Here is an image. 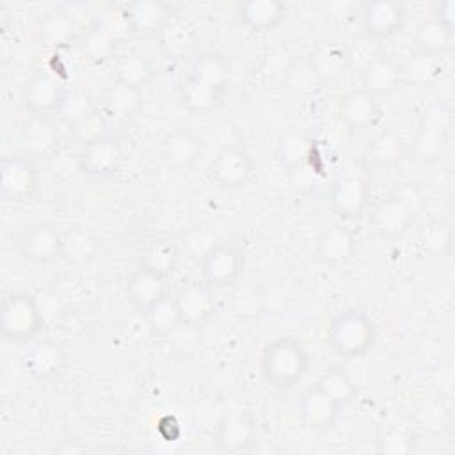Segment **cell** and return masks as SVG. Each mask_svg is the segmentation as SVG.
Listing matches in <instances>:
<instances>
[{"label":"cell","instance_id":"603a6c76","mask_svg":"<svg viewBox=\"0 0 455 455\" xmlns=\"http://www.w3.org/2000/svg\"><path fill=\"white\" fill-rule=\"evenodd\" d=\"M144 103V91L121 80H114L100 96V110L114 121H128L137 116Z\"/></svg>","mask_w":455,"mask_h":455},{"label":"cell","instance_id":"83f0119b","mask_svg":"<svg viewBox=\"0 0 455 455\" xmlns=\"http://www.w3.org/2000/svg\"><path fill=\"white\" fill-rule=\"evenodd\" d=\"M59 140V132L55 124L50 121V117L43 116H32L21 128V142H23V153L28 156H43L50 153Z\"/></svg>","mask_w":455,"mask_h":455},{"label":"cell","instance_id":"7a4b0ae2","mask_svg":"<svg viewBox=\"0 0 455 455\" xmlns=\"http://www.w3.org/2000/svg\"><path fill=\"white\" fill-rule=\"evenodd\" d=\"M311 357L307 348L291 336H279L268 341L259 355L263 380L275 389L295 387L309 371Z\"/></svg>","mask_w":455,"mask_h":455},{"label":"cell","instance_id":"4316f807","mask_svg":"<svg viewBox=\"0 0 455 455\" xmlns=\"http://www.w3.org/2000/svg\"><path fill=\"white\" fill-rule=\"evenodd\" d=\"M407 155L405 140L393 130L379 132L364 149L366 162L375 169H391L403 162Z\"/></svg>","mask_w":455,"mask_h":455},{"label":"cell","instance_id":"8992f818","mask_svg":"<svg viewBox=\"0 0 455 455\" xmlns=\"http://www.w3.org/2000/svg\"><path fill=\"white\" fill-rule=\"evenodd\" d=\"M414 204L402 194H387L380 197L370 210V226L373 231L387 240H396L409 231L416 220Z\"/></svg>","mask_w":455,"mask_h":455},{"label":"cell","instance_id":"836d02e7","mask_svg":"<svg viewBox=\"0 0 455 455\" xmlns=\"http://www.w3.org/2000/svg\"><path fill=\"white\" fill-rule=\"evenodd\" d=\"M96 114V103L92 96L82 87H68L64 100L57 110V116L69 126H82Z\"/></svg>","mask_w":455,"mask_h":455},{"label":"cell","instance_id":"b9f144b4","mask_svg":"<svg viewBox=\"0 0 455 455\" xmlns=\"http://www.w3.org/2000/svg\"><path fill=\"white\" fill-rule=\"evenodd\" d=\"M432 16L437 18L441 23H444L446 27L453 28L455 25V2L453 0H444V2H437L434 5Z\"/></svg>","mask_w":455,"mask_h":455},{"label":"cell","instance_id":"7c38bea8","mask_svg":"<svg viewBox=\"0 0 455 455\" xmlns=\"http://www.w3.org/2000/svg\"><path fill=\"white\" fill-rule=\"evenodd\" d=\"M172 7L162 0H133L121 5V21L130 34L151 37L171 20Z\"/></svg>","mask_w":455,"mask_h":455},{"label":"cell","instance_id":"f546056e","mask_svg":"<svg viewBox=\"0 0 455 455\" xmlns=\"http://www.w3.org/2000/svg\"><path fill=\"white\" fill-rule=\"evenodd\" d=\"M451 37H453V28L446 27L444 23H441L437 18L430 14L416 28L414 46L419 55L435 59L450 48Z\"/></svg>","mask_w":455,"mask_h":455},{"label":"cell","instance_id":"60d3db41","mask_svg":"<svg viewBox=\"0 0 455 455\" xmlns=\"http://www.w3.org/2000/svg\"><path fill=\"white\" fill-rule=\"evenodd\" d=\"M450 229L441 222H435L432 226H428L425 229V235H423V243L428 247V249H434L435 245V251H441L444 252V247L450 245Z\"/></svg>","mask_w":455,"mask_h":455},{"label":"cell","instance_id":"52a82bcc","mask_svg":"<svg viewBox=\"0 0 455 455\" xmlns=\"http://www.w3.org/2000/svg\"><path fill=\"white\" fill-rule=\"evenodd\" d=\"M370 183L364 176L357 172L338 174L329 188L331 210L347 220H355L364 215L370 203Z\"/></svg>","mask_w":455,"mask_h":455},{"label":"cell","instance_id":"e575fe53","mask_svg":"<svg viewBox=\"0 0 455 455\" xmlns=\"http://www.w3.org/2000/svg\"><path fill=\"white\" fill-rule=\"evenodd\" d=\"M178 261H180V251L176 242L169 236H158L148 243L142 254L140 265L169 277V274L174 272Z\"/></svg>","mask_w":455,"mask_h":455},{"label":"cell","instance_id":"44dd1931","mask_svg":"<svg viewBox=\"0 0 455 455\" xmlns=\"http://www.w3.org/2000/svg\"><path fill=\"white\" fill-rule=\"evenodd\" d=\"M124 293L128 302L144 316L153 304L169 293L167 277L144 265H139V268L128 277Z\"/></svg>","mask_w":455,"mask_h":455},{"label":"cell","instance_id":"ffe728a7","mask_svg":"<svg viewBox=\"0 0 455 455\" xmlns=\"http://www.w3.org/2000/svg\"><path fill=\"white\" fill-rule=\"evenodd\" d=\"M403 82L402 64L384 53L371 57L361 71V87L377 98L395 92Z\"/></svg>","mask_w":455,"mask_h":455},{"label":"cell","instance_id":"4fadbf2b","mask_svg":"<svg viewBox=\"0 0 455 455\" xmlns=\"http://www.w3.org/2000/svg\"><path fill=\"white\" fill-rule=\"evenodd\" d=\"M66 89L62 82L48 69H37L30 75L23 87V103L32 116L50 117L57 114Z\"/></svg>","mask_w":455,"mask_h":455},{"label":"cell","instance_id":"9c48e42d","mask_svg":"<svg viewBox=\"0 0 455 455\" xmlns=\"http://www.w3.org/2000/svg\"><path fill=\"white\" fill-rule=\"evenodd\" d=\"M121 142L108 133H96L89 137L78 153V169L82 174L105 180L116 174L121 164Z\"/></svg>","mask_w":455,"mask_h":455},{"label":"cell","instance_id":"8fae6325","mask_svg":"<svg viewBox=\"0 0 455 455\" xmlns=\"http://www.w3.org/2000/svg\"><path fill=\"white\" fill-rule=\"evenodd\" d=\"M212 180L226 190H236L249 183L254 174V158L242 146L220 149L210 164Z\"/></svg>","mask_w":455,"mask_h":455},{"label":"cell","instance_id":"6da1fadb","mask_svg":"<svg viewBox=\"0 0 455 455\" xmlns=\"http://www.w3.org/2000/svg\"><path fill=\"white\" fill-rule=\"evenodd\" d=\"M233 82V68L219 50L199 52L187 68L180 85L178 100L194 116H210L224 107Z\"/></svg>","mask_w":455,"mask_h":455},{"label":"cell","instance_id":"d590c367","mask_svg":"<svg viewBox=\"0 0 455 455\" xmlns=\"http://www.w3.org/2000/svg\"><path fill=\"white\" fill-rule=\"evenodd\" d=\"M144 316L151 331L156 332L158 336H171L185 325L176 299L171 293L164 295L156 304H153Z\"/></svg>","mask_w":455,"mask_h":455},{"label":"cell","instance_id":"3957f363","mask_svg":"<svg viewBox=\"0 0 455 455\" xmlns=\"http://www.w3.org/2000/svg\"><path fill=\"white\" fill-rule=\"evenodd\" d=\"M377 341L373 320L361 309L350 307L336 313L327 325V343L343 359L364 357Z\"/></svg>","mask_w":455,"mask_h":455},{"label":"cell","instance_id":"30bf717a","mask_svg":"<svg viewBox=\"0 0 455 455\" xmlns=\"http://www.w3.org/2000/svg\"><path fill=\"white\" fill-rule=\"evenodd\" d=\"M242 272L243 254L233 245L217 243L201 256V279L215 290L236 284Z\"/></svg>","mask_w":455,"mask_h":455},{"label":"cell","instance_id":"cb8c5ba5","mask_svg":"<svg viewBox=\"0 0 455 455\" xmlns=\"http://www.w3.org/2000/svg\"><path fill=\"white\" fill-rule=\"evenodd\" d=\"M254 421L247 412H228L215 428V441L219 450L228 453L247 451L254 441Z\"/></svg>","mask_w":455,"mask_h":455},{"label":"cell","instance_id":"ba28073f","mask_svg":"<svg viewBox=\"0 0 455 455\" xmlns=\"http://www.w3.org/2000/svg\"><path fill=\"white\" fill-rule=\"evenodd\" d=\"M39 185L36 162L27 153L4 156L0 162V194L5 201L21 203L30 199Z\"/></svg>","mask_w":455,"mask_h":455},{"label":"cell","instance_id":"4dcf8cb0","mask_svg":"<svg viewBox=\"0 0 455 455\" xmlns=\"http://www.w3.org/2000/svg\"><path fill=\"white\" fill-rule=\"evenodd\" d=\"M320 80H336L345 75L350 66V55L347 48L339 43H322L313 53H309Z\"/></svg>","mask_w":455,"mask_h":455},{"label":"cell","instance_id":"5bb4252c","mask_svg":"<svg viewBox=\"0 0 455 455\" xmlns=\"http://www.w3.org/2000/svg\"><path fill=\"white\" fill-rule=\"evenodd\" d=\"M204 151L203 139L190 128H174L160 142L162 160L178 172H188Z\"/></svg>","mask_w":455,"mask_h":455},{"label":"cell","instance_id":"f1b7e54d","mask_svg":"<svg viewBox=\"0 0 455 455\" xmlns=\"http://www.w3.org/2000/svg\"><path fill=\"white\" fill-rule=\"evenodd\" d=\"M313 139L300 128L286 130L277 140V158L279 164L288 172L300 171L307 160L313 148Z\"/></svg>","mask_w":455,"mask_h":455},{"label":"cell","instance_id":"74e56055","mask_svg":"<svg viewBox=\"0 0 455 455\" xmlns=\"http://www.w3.org/2000/svg\"><path fill=\"white\" fill-rule=\"evenodd\" d=\"M153 76V66L151 62L139 53H132L121 59L119 66H117V78L132 87L137 89H144V85L149 84Z\"/></svg>","mask_w":455,"mask_h":455},{"label":"cell","instance_id":"e0dca14e","mask_svg":"<svg viewBox=\"0 0 455 455\" xmlns=\"http://www.w3.org/2000/svg\"><path fill=\"white\" fill-rule=\"evenodd\" d=\"M338 116L348 130L363 132L380 117L379 98L363 87L350 89L338 101Z\"/></svg>","mask_w":455,"mask_h":455},{"label":"cell","instance_id":"7402d4cb","mask_svg":"<svg viewBox=\"0 0 455 455\" xmlns=\"http://www.w3.org/2000/svg\"><path fill=\"white\" fill-rule=\"evenodd\" d=\"M297 414L309 428H329L338 419L341 407L318 384L307 387L297 400Z\"/></svg>","mask_w":455,"mask_h":455},{"label":"cell","instance_id":"2e32d148","mask_svg":"<svg viewBox=\"0 0 455 455\" xmlns=\"http://www.w3.org/2000/svg\"><path fill=\"white\" fill-rule=\"evenodd\" d=\"M174 299L185 325L201 327L215 313V288L203 279L181 286Z\"/></svg>","mask_w":455,"mask_h":455},{"label":"cell","instance_id":"d6a6232c","mask_svg":"<svg viewBox=\"0 0 455 455\" xmlns=\"http://www.w3.org/2000/svg\"><path fill=\"white\" fill-rule=\"evenodd\" d=\"M117 48L116 32L105 23H94L82 37L80 50L84 57L94 64L108 60Z\"/></svg>","mask_w":455,"mask_h":455},{"label":"cell","instance_id":"9a60e30c","mask_svg":"<svg viewBox=\"0 0 455 455\" xmlns=\"http://www.w3.org/2000/svg\"><path fill=\"white\" fill-rule=\"evenodd\" d=\"M20 252L32 263H50L64 254V235L52 222L34 224L21 236Z\"/></svg>","mask_w":455,"mask_h":455},{"label":"cell","instance_id":"f35d334b","mask_svg":"<svg viewBox=\"0 0 455 455\" xmlns=\"http://www.w3.org/2000/svg\"><path fill=\"white\" fill-rule=\"evenodd\" d=\"M379 451L387 455H405L414 450V435L407 428L393 427L384 432V435L377 441Z\"/></svg>","mask_w":455,"mask_h":455},{"label":"cell","instance_id":"277c9868","mask_svg":"<svg viewBox=\"0 0 455 455\" xmlns=\"http://www.w3.org/2000/svg\"><path fill=\"white\" fill-rule=\"evenodd\" d=\"M43 329V313L28 291H11L0 306V336L7 343H30Z\"/></svg>","mask_w":455,"mask_h":455},{"label":"cell","instance_id":"ac0fdd59","mask_svg":"<svg viewBox=\"0 0 455 455\" xmlns=\"http://www.w3.org/2000/svg\"><path fill=\"white\" fill-rule=\"evenodd\" d=\"M357 252L354 231L343 224H331L320 231L315 240L316 258L331 267L347 265Z\"/></svg>","mask_w":455,"mask_h":455},{"label":"cell","instance_id":"1f68e13d","mask_svg":"<svg viewBox=\"0 0 455 455\" xmlns=\"http://www.w3.org/2000/svg\"><path fill=\"white\" fill-rule=\"evenodd\" d=\"M322 84L311 55L293 57L283 73V85L295 94H306L315 91Z\"/></svg>","mask_w":455,"mask_h":455},{"label":"cell","instance_id":"d4e9b609","mask_svg":"<svg viewBox=\"0 0 455 455\" xmlns=\"http://www.w3.org/2000/svg\"><path fill=\"white\" fill-rule=\"evenodd\" d=\"M25 366L34 379L43 382L53 380L60 377L66 368V354L52 339L34 341L28 347Z\"/></svg>","mask_w":455,"mask_h":455},{"label":"cell","instance_id":"ab89813d","mask_svg":"<svg viewBox=\"0 0 455 455\" xmlns=\"http://www.w3.org/2000/svg\"><path fill=\"white\" fill-rule=\"evenodd\" d=\"M71 28L73 27L66 16L52 14L44 20V23L41 27V34L48 44H62L71 37V34H73Z\"/></svg>","mask_w":455,"mask_h":455},{"label":"cell","instance_id":"8d00e7d4","mask_svg":"<svg viewBox=\"0 0 455 455\" xmlns=\"http://www.w3.org/2000/svg\"><path fill=\"white\" fill-rule=\"evenodd\" d=\"M316 384L341 407V411L357 396V387L350 373L341 366H332L325 370L316 380Z\"/></svg>","mask_w":455,"mask_h":455},{"label":"cell","instance_id":"5b68a950","mask_svg":"<svg viewBox=\"0 0 455 455\" xmlns=\"http://www.w3.org/2000/svg\"><path fill=\"white\" fill-rule=\"evenodd\" d=\"M453 126V114L444 103L428 105L418 121L412 151L421 162H435L443 156Z\"/></svg>","mask_w":455,"mask_h":455},{"label":"cell","instance_id":"484cf974","mask_svg":"<svg viewBox=\"0 0 455 455\" xmlns=\"http://www.w3.org/2000/svg\"><path fill=\"white\" fill-rule=\"evenodd\" d=\"M240 21L254 32H268L281 25L286 16V5L279 0H247L238 4Z\"/></svg>","mask_w":455,"mask_h":455},{"label":"cell","instance_id":"d6986e66","mask_svg":"<svg viewBox=\"0 0 455 455\" xmlns=\"http://www.w3.org/2000/svg\"><path fill=\"white\" fill-rule=\"evenodd\" d=\"M405 5L393 0H375L363 7V28L373 39H387L402 30Z\"/></svg>","mask_w":455,"mask_h":455}]
</instances>
